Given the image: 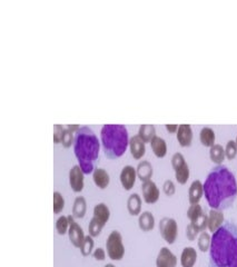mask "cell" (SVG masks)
<instances>
[{"label": "cell", "instance_id": "cell-1", "mask_svg": "<svg viewBox=\"0 0 237 267\" xmlns=\"http://www.w3.org/2000/svg\"><path fill=\"white\" fill-rule=\"evenodd\" d=\"M204 196L211 210L232 207L237 197V181L228 167L216 165L204 182Z\"/></svg>", "mask_w": 237, "mask_h": 267}, {"label": "cell", "instance_id": "cell-2", "mask_svg": "<svg viewBox=\"0 0 237 267\" xmlns=\"http://www.w3.org/2000/svg\"><path fill=\"white\" fill-rule=\"evenodd\" d=\"M210 267H237V225L225 222L211 235Z\"/></svg>", "mask_w": 237, "mask_h": 267}, {"label": "cell", "instance_id": "cell-3", "mask_svg": "<svg viewBox=\"0 0 237 267\" xmlns=\"http://www.w3.org/2000/svg\"><path fill=\"white\" fill-rule=\"evenodd\" d=\"M102 143L95 132L88 126H81L75 134L74 154L85 175L96 169Z\"/></svg>", "mask_w": 237, "mask_h": 267}, {"label": "cell", "instance_id": "cell-4", "mask_svg": "<svg viewBox=\"0 0 237 267\" xmlns=\"http://www.w3.org/2000/svg\"><path fill=\"white\" fill-rule=\"evenodd\" d=\"M130 135L125 125L106 124L101 129V143L108 160H117L130 147Z\"/></svg>", "mask_w": 237, "mask_h": 267}, {"label": "cell", "instance_id": "cell-5", "mask_svg": "<svg viewBox=\"0 0 237 267\" xmlns=\"http://www.w3.org/2000/svg\"><path fill=\"white\" fill-rule=\"evenodd\" d=\"M110 218V210L105 203H98L94 206L93 217L88 225V235L98 237Z\"/></svg>", "mask_w": 237, "mask_h": 267}, {"label": "cell", "instance_id": "cell-6", "mask_svg": "<svg viewBox=\"0 0 237 267\" xmlns=\"http://www.w3.org/2000/svg\"><path fill=\"white\" fill-rule=\"evenodd\" d=\"M106 252L109 260L119 262L125 256V245L122 233L119 231H111L106 240Z\"/></svg>", "mask_w": 237, "mask_h": 267}, {"label": "cell", "instance_id": "cell-7", "mask_svg": "<svg viewBox=\"0 0 237 267\" xmlns=\"http://www.w3.org/2000/svg\"><path fill=\"white\" fill-rule=\"evenodd\" d=\"M159 233L168 245L175 243L178 236L177 222L172 217H163L159 222Z\"/></svg>", "mask_w": 237, "mask_h": 267}, {"label": "cell", "instance_id": "cell-8", "mask_svg": "<svg viewBox=\"0 0 237 267\" xmlns=\"http://www.w3.org/2000/svg\"><path fill=\"white\" fill-rule=\"evenodd\" d=\"M69 219V231H68V237L70 243L73 244L74 247L79 248L82 244V241L85 240V233L82 227L76 222V218L73 215H68Z\"/></svg>", "mask_w": 237, "mask_h": 267}, {"label": "cell", "instance_id": "cell-9", "mask_svg": "<svg viewBox=\"0 0 237 267\" xmlns=\"http://www.w3.org/2000/svg\"><path fill=\"white\" fill-rule=\"evenodd\" d=\"M69 185L74 193H81L85 187V173L79 165H75L69 170Z\"/></svg>", "mask_w": 237, "mask_h": 267}, {"label": "cell", "instance_id": "cell-10", "mask_svg": "<svg viewBox=\"0 0 237 267\" xmlns=\"http://www.w3.org/2000/svg\"><path fill=\"white\" fill-rule=\"evenodd\" d=\"M137 178L138 177H137V172L134 166L126 165L123 167L122 170H120L119 181L125 190L130 191L134 188Z\"/></svg>", "mask_w": 237, "mask_h": 267}, {"label": "cell", "instance_id": "cell-11", "mask_svg": "<svg viewBox=\"0 0 237 267\" xmlns=\"http://www.w3.org/2000/svg\"><path fill=\"white\" fill-rule=\"evenodd\" d=\"M141 194H143L144 202L149 205L157 203L160 197V190L156 183L153 182L152 179L141 184Z\"/></svg>", "mask_w": 237, "mask_h": 267}, {"label": "cell", "instance_id": "cell-12", "mask_svg": "<svg viewBox=\"0 0 237 267\" xmlns=\"http://www.w3.org/2000/svg\"><path fill=\"white\" fill-rule=\"evenodd\" d=\"M177 257L168 247H161L156 257V267H176Z\"/></svg>", "mask_w": 237, "mask_h": 267}, {"label": "cell", "instance_id": "cell-13", "mask_svg": "<svg viewBox=\"0 0 237 267\" xmlns=\"http://www.w3.org/2000/svg\"><path fill=\"white\" fill-rule=\"evenodd\" d=\"M224 223H225V216H224L223 211H210L209 215H207V228L211 234H214L219 227H222Z\"/></svg>", "mask_w": 237, "mask_h": 267}, {"label": "cell", "instance_id": "cell-14", "mask_svg": "<svg viewBox=\"0 0 237 267\" xmlns=\"http://www.w3.org/2000/svg\"><path fill=\"white\" fill-rule=\"evenodd\" d=\"M130 150L134 160H139L146 154V143L137 135H134L130 140Z\"/></svg>", "mask_w": 237, "mask_h": 267}, {"label": "cell", "instance_id": "cell-15", "mask_svg": "<svg viewBox=\"0 0 237 267\" xmlns=\"http://www.w3.org/2000/svg\"><path fill=\"white\" fill-rule=\"evenodd\" d=\"M177 140L182 147H189L193 143V129L189 124H182L176 133Z\"/></svg>", "mask_w": 237, "mask_h": 267}, {"label": "cell", "instance_id": "cell-16", "mask_svg": "<svg viewBox=\"0 0 237 267\" xmlns=\"http://www.w3.org/2000/svg\"><path fill=\"white\" fill-rule=\"evenodd\" d=\"M93 181L99 189H106L110 184L109 173L102 167H96L93 173Z\"/></svg>", "mask_w": 237, "mask_h": 267}, {"label": "cell", "instance_id": "cell-17", "mask_svg": "<svg viewBox=\"0 0 237 267\" xmlns=\"http://www.w3.org/2000/svg\"><path fill=\"white\" fill-rule=\"evenodd\" d=\"M137 177L140 179L141 183L151 181L153 175H154V168L151 161L148 160H141L138 162V165L136 167Z\"/></svg>", "mask_w": 237, "mask_h": 267}, {"label": "cell", "instance_id": "cell-18", "mask_svg": "<svg viewBox=\"0 0 237 267\" xmlns=\"http://www.w3.org/2000/svg\"><path fill=\"white\" fill-rule=\"evenodd\" d=\"M197 262V250L192 246H187L181 254L182 267H194Z\"/></svg>", "mask_w": 237, "mask_h": 267}, {"label": "cell", "instance_id": "cell-19", "mask_svg": "<svg viewBox=\"0 0 237 267\" xmlns=\"http://www.w3.org/2000/svg\"><path fill=\"white\" fill-rule=\"evenodd\" d=\"M204 196V184L196 179L192 183L188 189L189 204H199V200Z\"/></svg>", "mask_w": 237, "mask_h": 267}, {"label": "cell", "instance_id": "cell-20", "mask_svg": "<svg viewBox=\"0 0 237 267\" xmlns=\"http://www.w3.org/2000/svg\"><path fill=\"white\" fill-rule=\"evenodd\" d=\"M138 227L145 233L152 232L155 228V217L153 213L145 211L138 216Z\"/></svg>", "mask_w": 237, "mask_h": 267}, {"label": "cell", "instance_id": "cell-21", "mask_svg": "<svg viewBox=\"0 0 237 267\" xmlns=\"http://www.w3.org/2000/svg\"><path fill=\"white\" fill-rule=\"evenodd\" d=\"M141 205L143 200L139 194L132 193L127 198V211L132 216H139L141 214Z\"/></svg>", "mask_w": 237, "mask_h": 267}, {"label": "cell", "instance_id": "cell-22", "mask_svg": "<svg viewBox=\"0 0 237 267\" xmlns=\"http://www.w3.org/2000/svg\"><path fill=\"white\" fill-rule=\"evenodd\" d=\"M151 147L157 158H164L167 155V143L164 138H161L159 136H155L151 141Z\"/></svg>", "mask_w": 237, "mask_h": 267}, {"label": "cell", "instance_id": "cell-23", "mask_svg": "<svg viewBox=\"0 0 237 267\" xmlns=\"http://www.w3.org/2000/svg\"><path fill=\"white\" fill-rule=\"evenodd\" d=\"M87 213V200L84 196H77L73 204V216L76 219L84 218Z\"/></svg>", "mask_w": 237, "mask_h": 267}, {"label": "cell", "instance_id": "cell-24", "mask_svg": "<svg viewBox=\"0 0 237 267\" xmlns=\"http://www.w3.org/2000/svg\"><path fill=\"white\" fill-rule=\"evenodd\" d=\"M210 158L211 160L216 165H223V161L225 160V148L222 145L215 144L213 147L210 148Z\"/></svg>", "mask_w": 237, "mask_h": 267}, {"label": "cell", "instance_id": "cell-25", "mask_svg": "<svg viewBox=\"0 0 237 267\" xmlns=\"http://www.w3.org/2000/svg\"><path fill=\"white\" fill-rule=\"evenodd\" d=\"M199 140H201L202 145L205 146V147H213L216 140L215 132L210 127L202 128L201 133H199Z\"/></svg>", "mask_w": 237, "mask_h": 267}, {"label": "cell", "instance_id": "cell-26", "mask_svg": "<svg viewBox=\"0 0 237 267\" xmlns=\"http://www.w3.org/2000/svg\"><path fill=\"white\" fill-rule=\"evenodd\" d=\"M138 136L145 143H151L152 139L156 136V128L152 124H143L138 128Z\"/></svg>", "mask_w": 237, "mask_h": 267}, {"label": "cell", "instance_id": "cell-27", "mask_svg": "<svg viewBox=\"0 0 237 267\" xmlns=\"http://www.w3.org/2000/svg\"><path fill=\"white\" fill-rule=\"evenodd\" d=\"M174 172H175V178L178 184L185 185V184L188 182L190 176V170L187 162H184V164H182L181 166L176 167V168L174 169Z\"/></svg>", "mask_w": 237, "mask_h": 267}, {"label": "cell", "instance_id": "cell-28", "mask_svg": "<svg viewBox=\"0 0 237 267\" xmlns=\"http://www.w3.org/2000/svg\"><path fill=\"white\" fill-rule=\"evenodd\" d=\"M211 244V236L210 235V233L204 231L199 234L197 239V246H198V249L201 250L202 253L210 252Z\"/></svg>", "mask_w": 237, "mask_h": 267}, {"label": "cell", "instance_id": "cell-29", "mask_svg": "<svg viewBox=\"0 0 237 267\" xmlns=\"http://www.w3.org/2000/svg\"><path fill=\"white\" fill-rule=\"evenodd\" d=\"M95 249V240L94 237L90 235H86L84 241H82V244L80 247H79V250H80L81 255L84 257H87L93 254Z\"/></svg>", "mask_w": 237, "mask_h": 267}, {"label": "cell", "instance_id": "cell-30", "mask_svg": "<svg viewBox=\"0 0 237 267\" xmlns=\"http://www.w3.org/2000/svg\"><path fill=\"white\" fill-rule=\"evenodd\" d=\"M65 198L62 196L61 193L59 191H53V214H60V213L64 211L65 208Z\"/></svg>", "mask_w": 237, "mask_h": 267}, {"label": "cell", "instance_id": "cell-31", "mask_svg": "<svg viewBox=\"0 0 237 267\" xmlns=\"http://www.w3.org/2000/svg\"><path fill=\"white\" fill-rule=\"evenodd\" d=\"M55 228L58 235H66L68 234L69 231V219L68 216L61 215L58 217L56 219V224H55Z\"/></svg>", "mask_w": 237, "mask_h": 267}, {"label": "cell", "instance_id": "cell-32", "mask_svg": "<svg viewBox=\"0 0 237 267\" xmlns=\"http://www.w3.org/2000/svg\"><path fill=\"white\" fill-rule=\"evenodd\" d=\"M204 214L205 213H204L203 207L199 204H190L188 210H187V217H188L190 223L195 222V220L198 219Z\"/></svg>", "mask_w": 237, "mask_h": 267}, {"label": "cell", "instance_id": "cell-33", "mask_svg": "<svg viewBox=\"0 0 237 267\" xmlns=\"http://www.w3.org/2000/svg\"><path fill=\"white\" fill-rule=\"evenodd\" d=\"M75 134L73 131H70L69 128L65 126V131H64V135H62L61 138V145L64 146L65 148H70L72 146H74L75 143Z\"/></svg>", "mask_w": 237, "mask_h": 267}, {"label": "cell", "instance_id": "cell-34", "mask_svg": "<svg viewBox=\"0 0 237 267\" xmlns=\"http://www.w3.org/2000/svg\"><path fill=\"white\" fill-rule=\"evenodd\" d=\"M225 155L228 160H233L237 156V144L235 140H228L225 146Z\"/></svg>", "mask_w": 237, "mask_h": 267}, {"label": "cell", "instance_id": "cell-35", "mask_svg": "<svg viewBox=\"0 0 237 267\" xmlns=\"http://www.w3.org/2000/svg\"><path fill=\"white\" fill-rule=\"evenodd\" d=\"M64 131H65V126H62V125H59V124L53 125V143H55L56 145L61 144V138H62V135H64Z\"/></svg>", "mask_w": 237, "mask_h": 267}, {"label": "cell", "instance_id": "cell-36", "mask_svg": "<svg viewBox=\"0 0 237 267\" xmlns=\"http://www.w3.org/2000/svg\"><path fill=\"white\" fill-rule=\"evenodd\" d=\"M199 234H201V232H199L198 229L195 227L192 223H189L188 225H187V227H186V237L189 241H194L195 240L198 239Z\"/></svg>", "mask_w": 237, "mask_h": 267}, {"label": "cell", "instance_id": "cell-37", "mask_svg": "<svg viewBox=\"0 0 237 267\" xmlns=\"http://www.w3.org/2000/svg\"><path fill=\"white\" fill-rule=\"evenodd\" d=\"M163 190L166 196H174L176 193V186L175 184H174L173 181H170V179H167V181H165L163 184Z\"/></svg>", "mask_w": 237, "mask_h": 267}, {"label": "cell", "instance_id": "cell-38", "mask_svg": "<svg viewBox=\"0 0 237 267\" xmlns=\"http://www.w3.org/2000/svg\"><path fill=\"white\" fill-rule=\"evenodd\" d=\"M93 257L95 258V260L98 261V262H104L106 260V255H107V252H105V249H104L103 247H97L94 249L93 254Z\"/></svg>", "mask_w": 237, "mask_h": 267}, {"label": "cell", "instance_id": "cell-39", "mask_svg": "<svg viewBox=\"0 0 237 267\" xmlns=\"http://www.w3.org/2000/svg\"><path fill=\"white\" fill-rule=\"evenodd\" d=\"M165 127H166V129H167L168 133L175 134V133H177L178 127H180V125H176V124H166Z\"/></svg>", "mask_w": 237, "mask_h": 267}, {"label": "cell", "instance_id": "cell-40", "mask_svg": "<svg viewBox=\"0 0 237 267\" xmlns=\"http://www.w3.org/2000/svg\"><path fill=\"white\" fill-rule=\"evenodd\" d=\"M66 127L69 128L70 131H73L74 133H76L79 128H80V126H79V125L77 124H73V125H66Z\"/></svg>", "mask_w": 237, "mask_h": 267}, {"label": "cell", "instance_id": "cell-41", "mask_svg": "<svg viewBox=\"0 0 237 267\" xmlns=\"http://www.w3.org/2000/svg\"><path fill=\"white\" fill-rule=\"evenodd\" d=\"M104 267H116L114 264H111V263H108V264H106Z\"/></svg>", "mask_w": 237, "mask_h": 267}, {"label": "cell", "instance_id": "cell-42", "mask_svg": "<svg viewBox=\"0 0 237 267\" xmlns=\"http://www.w3.org/2000/svg\"><path fill=\"white\" fill-rule=\"evenodd\" d=\"M235 141H236V144H237V136H236V140Z\"/></svg>", "mask_w": 237, "mask_h": 267}]
</instances>
